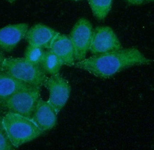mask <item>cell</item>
<instances>
[{"label":"cell","mask_w":154,"mask_h":150,"mask_svg":"<svg viewBox=\"0 0 154 150\" xmlns=\"http://www.w3.org/2000/svg\"><path fill=\"white\" fill-rule=\"evenodd\" d=\"M58 113L48 101L39 99L31 119L44 132L52 129L57 123Z\"/></svg>","instance_id":"obj_10"},{"label":"cell","mask_w":154,"mask_h":150,"mask_svg":"<svg viewBox=\"0 0 154 150\" xmlns=\"http://www.w3.org/2000/svg\"><path fill=\"white\" fill-rule=\"evenodd\" d=\"M2 109H1V106H0V116L1 115V114H2Z\"/></svg>","instance_id":"obj_21"},{"label":"cell","mask_w":154,"mask_h":150,"mask_svg":"<svg viewBox=\"0 0 154 150\" xmlns=\"http://www.w3.org/2000/svg\"><path fill=\"white\" fill-rule=\"evenodd\" d=\"M113 0H88L93 15L98 20L104 19L108 15Z\"/></svg>","instance_id":"obj_14"},{"label":"cell","mask_w":154,"mask_h":150,"mask_svg":"<svg viewBox=\"0 0 154 150\" xmlns=\"http://www.w3.org/2000/svg\"><path fill=\"white\" fill-rule=\"evenodd\" d=\"M44 49L38 46L29 45L25 50L24 58L32 64L40 65L45 52Z\"/></svg>","instance_id":"obj_15"},{"label":"cell","mask_w":154,"mask_h":150,"mask_svg":"<svg viewBox=\"0 0 154 150\" xmlns=\"http://www.w3.org/2000/svg\"><path fill=\"white\" fill-rule=\"evenodd\" d=\"M125 1L128 2V3H129L131 4H132V5H139L143 4L147 0H125Z\"/></svg>","instance_id":"obj_17"},{"label":"cell","mask_w":154,"mask_h":150,"mask_svg":"<svg viewBox=\"0 0 154 150\" xmlns=\"http://www.w3.org/2000/svg\"><path fill=\"white\" fill-rule=\"evenodd\" d=\"M32 87L22 82L3 72L0 73V101L16 92Z\"/></svg>","instance_id":"obj_12"},{"label":"cell","mask_w":154,"mask_h":150,"mask_svg":"<svg viewBox=\"0 0 154 150\" xmlns=\"http://www.w3.org/2000/svg\"><path fill=\"white\" fill-rule=\"evenodd\" d=\"M15 149L16 148L11 142L2 124L0 127V150H13Z\"/></svg>","instance_id":"obj_16"},{"label":"cell","mask_w":154,"mask_h":150,"mask_svg":"<svg viewBox=\"0 0 154 150\" xmlns=\"http://www.w3.org/2000/svg\"><path fill=\"white\" fill-rule=\"evenodd\" d=\"M151 60L135 47L121 49L110 52L93 55L74 67L101 79H109L128 68L150 64Z\"/></svg>","instance_id":"obj_1"},{"label":"cell","mask_w":154,"mask_h":150,"mask_svg":"<svg viewBox=\"0 0 154 150\" xmlns=\"http://www.w3.org/2000/svg\"><path fill=\"white\" fill-rule=\"evenodd\" d=\"M122 49L116 32L110 27L99 26L93 29L89 51L93 55Z\"/></svg>","instance_id":"obj_7"},{"label":"cell","mask_w":154,"mask_h":150,"mask_svg":"<svg viewBox=\"0 0 154 150\" xmlns=\"http://www.w3.org/2000/svg\"><path fill=\"white\" fill-rule=\"evenodd\" d=\"M44 86L49 92L48 102L59 113L69 99L71 93L69 82L59 74L48 77Z\"/></svg>","instance_id":"obj_6"},{"label":"cell","mask_w":154,"mask_h":150,"mask_svg":"<svg viewBox=\"0 0 154 150\" xmlns=\"http://www.w3.org/2000/svg\"><path fill=\"white\" fill-rule=\"evenodd\" d=\"M92 24L85 18L79 19L71 31L69 38L72 43L76 62L86 58L92 37Z\"/></svg>","instance_id":"obj_5"},{"label":"cell","mask_w":154,"mask_h":150,"mask_svg":"<svg viewBox=\"0 0 154 150\" xmlns=\"http://www.w3.org/2000/svg\"><path fill=\"white\" fill-rule=\"evenodd\" d=\"M2 72L22 82L40 88L48 77L40 65L32 64L25 58H5Z\"/></svg>","instance_id":"obj_3"},{"label":"cell","mask_w":154,"mask_h":150,"mask_svg":"<svg viewBox=\"0 0 154 150\" xmlns=\"http://www.w3.org/2000/svg\"><path fill=\"white\" fill-rule=\"evenodd\" d=\"M2 124H3V116L1 115L0 116V127L2 125Z\"/></svg>","instance_id":"obj_19"},{"label":"cell","mask_w":154,"mask_h":150,"mask_svg":"<svg viewBox=\"0 0 154 150\" xmlns=\"http://www.w3.org/2000/svg\"><path fill=\"white\" fill-rule=\"evenodd\" d=\"M59 33L50 27L38 23L29 28L25 38L29 45L49 49Z\"/></svg>","instance_id":"obj_9"},{"label":"cell","mask_w":154,"mask_h":150,"mask_svg":"<svg viewBox=\"0 0 154 150\" xmlns=\"http://www.w3.org/2000/svg\"><path fill=\"white\" fill-rule=\"evenodd\" d=\"M74 1H81V0H74Z\"/></svg>","instance_id":"obj_23"},{"label":"cell","mask_w":154,"mask_h":150,"mask_svg":"<svg viewBox=\"0 0 154 150\" xmlns=\"http://www.w3.org/2000/svg\"><path fill=\"white\" fill-rule=\"evenodd\" d=\"M147 1H152V2H154V0H147Z\"/></svg>","instance_id":"obj_22"},{"label":"cell","mask_w":154,"mask_h":150,"mask_svg":"<svg viewBox=\"0 0 154 150\" xmlns=\"http://www.w3.org/2000/svg\"><path fill=\"white\" fill-rule=\"evenodd\" d=\"M3 126L16 148L44 134L31 118L13 112H6L3 116Z\"/></svg>","instance_id":"obj_2"},{"label":"cell","mask_w":154,"mask_h":150,"mask_svg":"<svg viewBox=\"0 0 154 150\" xmlns=\"http://www.w3.org/2000/svg\"><path fill=\"white\" fill-rule=\"evenodd\" d=\"M63 65H64L60 58L54 52L48 49L45 52L40 65L44 72L51 76L59 74Z\"/></svg>","instance_id":"obj_13"},{"label":"cell","mask_w":154,"mask_h":150,"mask_svg":"<svg viewBox=\"0 0 154 150\" xmlns=\"http://www.w3.org/2000/svg\"><path fill=\"white\" fill-rule=\"evenodd\" d=\"M41 88L30 87L20 90L1 101L0 106L6 112L31 118L40 97Z\"/></svg>","instance_id":"obj_4"},{"label":"cell","mask_w":154,"mask_h":150,"mask_svg":"<svg viewBox=\"0 0 154 150\" xmlns=\"http://www.w3.org/2000/svg\"><path fill=\"white\" fill-rule=\"evenodd\" d=\"M5 59V58L4 56L3 53L2 52L1 50H0V73L2 72V68Z\"/></svg>","instance_id":"obj_18"},{"label":"cell","mask_w":154,"mask_h":150,"mask_svg":"<svg viewBox=\"0 0 154 150\" xmlns=\"http://www.w3.org/2000/svg\"><path fill=\"white\" fill-rule=\"evenodd\" d=\"M48 50L56 54L62 60L63 65L69 67L74 65L75 60L74 48L67 35L59 33Z\"/></svg>","instance_id":"obj_11"},{"label":"cell","mask_w":154,"mask_h":150,"mask_svg":"<svg viewBox=\"0 0 154 150\" xmlns=\"http://www.w3.org/2000/svg\"><path fill=\"white\" fill-rule=\"evenodd\" d=\"M8 2H9V3H14V2H15L16 0H7Z\"/></svg>","instance_id":"obj_20"},{"label":"cell","mask_w":154,"mask_h":150,"mask_svg":"<svg viewBox=\"0 0 154 150\" xmlns=\"http://www.w3.org/2000/svg\"><path fill=\"white\" fill-rule=\"evenodd\" d=\"M29 30L26 23L10 24L0 29V50L9 52L13 51L26 37Z\"/></svg>","instance_id":"obj_8"}]
</instances>
